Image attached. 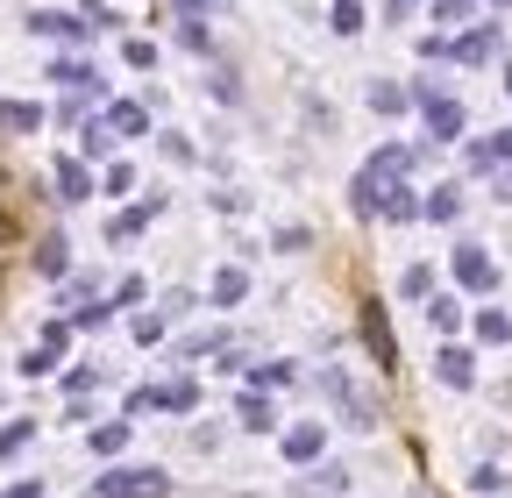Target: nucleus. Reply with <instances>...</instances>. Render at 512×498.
Segmentation results:
<instances>
[{"instance_id": "393cba45", "label": "nucleus", "mask_w": 512, "mask_h": 498, "mask_svg": "<svg viewBox=\"0 0 512 498\" xmlns=\"http://www.w3.org/2000/svg\"><path fill=\"white\" fill-rule=\"evenodd\" d=\"M121 442H128V420H107V427H93V456H121Z\"/></svg>"}, {"instance_id": "72a5a7b5", "label": "nucleus", "mask_w": 512, "mask_h": 498, "mask_svg": "<svg viewBox=\"0 0 512 498\" xmlns=\"http://www.w3.org/2000/svg\"><path fill=\"white\" fill-rule=\"evenodd\" d=\"M0 498H43V484L29 477V484H8V491H0Z\"/></svg>"}, {"instance_id": "bb28decb", "label": "nucleus", "mask_w": 512, "mask_h": 498, "mask_svg": "<svg viewBox=\"0 0 512 498\" xmlns=\"http://www.w3.org/2000/svg\"><path fill=\"white\" fill-rule=\"evenodd\" d=\"M399 292H406V299H434V271H427V264H413V271L399 278Z\"/></svg>"}, {"instance_id": "4c0bfd02", "label": "nucleus", "mask_w": 512, "mask_h": 498, "mask_svg": "<svg viewBox=\"0 0 512 498\" xmlns=\"http://www.w3.org/2000/svg\"><path fill=\"white\" fill-rule=\"evenodd\" d=\"M505 93H512V72H505Z\"/></svg>"}, {"instance_id": "9b49d317", "label": "nucleus", "mask_w": 512, "mask_h": 498, "mask_svg": "<svg viewBox=\"0 0 512 498\" xmlns=\"http://www.w3.org/2000/svg\"><path fill=\"white\" fill-rule=\"evenodd\" d=\"M50 79H57V86H72V93H100V72L86 65V57H57Z\"/></svg>"}, {"instance_id": "4be33fe9", "label": "nucleus", "mask_w": 512, "mask_h": 498, "mask_svg": "<svg viewBox=\"0 0 512 498\" xmlns=\"http://www.w3.org/2000/svg\"><path fill=\"white\" fill-rule=\"evenodd\" d=\"M328 29H335V36H356V29H363V0H335V8H328Z\"/></svg>"}, {"instance_id": "20e7f679", "label": "nucleus", "mask_w": 512, "mask_h": 498, "mask_svg": "<svg viewBox=\"0 0 512 498\" xmlns=\"http://www.w3.org/2000/svg\"><path fill=\"white\" fill-rule=\"evenodd\" d=\"M100 22H79V15H57V8H36L29 15V36H50V43H86Z\"/></svg>"}, {"instance_id": "c756f323", "label": "nucleus", "mask_w": 512, "mask_h": 498, "mask_svg": "<svg viewBox=\"0 0 512 498\" xmlns=\"http://www.w3.org/2000/svg\"><path fill=\"white\" fill-rule=\"evenodd\" d=\"M214 100H228V107H235V100H242V79H235V72H228V65H221V72H214Z\"/></svg>"}, {"instance_id": "b1692460", "label": "nucleus", "mask_w": 512, "mask_h": 498, "mask_svg": "<svg viewBox=\"0 0 512 498\" xmlns=\"http://www.w3.org/2000/svg\"><path fill=\"white\" fill-rule=\"evenodd\" d=\"M477 342H512V314L484 306V314H477Z\"/></svg>"}, {"instance_id": "f257e3e1", "label": "nucleus", "mask_w": 512, "mask_h": 498, "mask_svg": "<svg viewBox=\"0 0 512 498\" xmlns=\"http://www.w3.org/2000/svg\"><path fill=\"white\" fill-rule=\"evenodd\" d=\"M86 498H164V470L157 463L150 470H107V477H93Z\"/></svg>"}, {"instance_id": "39448f33", "label": "nucleus", "mask_w": 512, "mask_h": 498, "mask_svg": "<svg viewBox=\"0 0 512 498\" xmlns=\"http://www.w3.org/2000/svg\"><path fill=\"white\" fill-rule=\"evenodd\" d=\"M456 285H463V292H491V285H498V264L484 257V242H463V249H456Z\"/></svg>"}, {"instance_id": "0eeeda50", "label": "nucleus", "mask_w": 512, "mask_h": 498, "mask_svg": "<svg viewBox=\"0 0 512 498\" xmlns=\"http://www.w3.org/2000/svg\"><path fill=\"white\" fill-rule=\"evenodd\" d=\"M434 378H441L448 392H470V385H477V363H470V349L441 342V356H434Z\"/></svg>"}, {"instance_id": "7ed1b4c3", "label": "nucleus", "mask_w": 512, "mask_h": 498, "mask_svg": "<svg viewBox=\"0 0 512 498\" xmlns=\"http://www.w3.org/2000/svg\"><path fill=\"white\" fill-rule=\"evenodd\" d=\"M413 100L427 107V136H434V143H456V136H463V107L448 100V93H434V86H413Z\"/></svg>"}, {"instance_id": "f704fd0d", "label": "nucleus", "mask_w": 512, "mask_h": 498, "mask_svg": "<svg viewBox=\"0 0 512 498\" xmlns=\"http://www.w3.org/2000/svg\"><path fill=\"white\" fill-rule=\"evenodd\" d=\"M491 150H498V164H512V129H505V136H498Z\"/></svg>"}, {"instance_id": "2f4dec72", "label": "nucleus", "mask_w": 512, "mask_h": 498, "mask_svg": "<svg viewBox=\"0 0 512 498\" xmlns=\"http://www.w3.org/2000/svg\"><path fill=\"white\" fill-rule=\"evenodd\" d=\"M136 342H164V314H136Z\"/></svg>"}, {"instance_id": "473e14b6", "label": "nucleus", "mask_w": 512, "mask_h": 498, "mask_svg": "<svg viewBox=\"0 0 512 498\" xmlns=\"http://www.w3.org/2000/svg\"><path fill=\"white\" fill-rule=\"evenodd\" d=\"M15 242H22V221H15L8 207H0V249H15Z\"/></svg>"}, {"instance_id": "6ab92c4d", "label": "nucleus", "mask_w": 512, "mask_h": 498, "mask_svg": "<svg viewBox=\"0 0 512 498\" xmlns=\"http://www.w3.org/2000/svg\"><path fill=\"white\" fill-rule=\"evenodd\" d=\"M242 427H249V434H271V427H278V413H271L264 392H249V399H242Z\"/></svg>"}, {"instance_id": "a211bd4d", "label": "nucleus", "mask_w": 512, "mask_h": 498, "mask_svg": "<svg viewBox=\"0 0 512 498\" xmlns=\"http://www.w3.org/2000/svg\"><path fill=\"white\" fill-rule=\"evenodd\" d=\"M427 200H413V185H392V200H384V221H420Z\"/></svg>"}, {"instance_id": "6e6552de", "label": "nucleus", "mask_w": 512, "mask_h": 498, "mask_svg": "<svg viewBox=\"0 0 512 498\" xmlns=\"http://www.w3.org/2000/svg\"><path fill=\"white\" fill-rule=\"evenodd\" d=\"M50 178H57V200H72V207H79V200H93V171H86L79 157H57V171H50Z\"/></svg>"}, {"instance_id": "f8f14e48", "label": "nucleus", "mask_w": 512, "mask_h": 498, "mask_svg": "<svg viewBox=\"0 0 512 498\" xmlns=\"http://www.w3.org/2000/svg\"><path fill=\"white\" fill-rule=\"evenodd\" d=\"M427 328H434V335H456V328H463V299H456V292H434V299H427Z\"/></svg>"}, {"instance_id": "4468645a", "label": "nucleus", "mask_w": 512, "mask_h": 498, "mask_svg": "<svg viewBox=\"0 0 512 498\" xmlns=\"http://www.w3.org/2000/svg\"><path fill=\"white\" fill-rule=\"evenodd\" d=\"M107 121H114V136H143V129H150V107H143V100H114Z\"/></svg>"}, {"instance_id": "9d476101", "label": "nucleus", "mask_w": 512, "mask_h": 498, "mask_svg": "<svg viewBox=\"0 0 512 498\" xmlns=\"http://www.w3.org/2000/svg\"><path fill=\"white\" fill-rule=\"evenodd\" d=\"M36 129H43L36 100H0V136H36Z\"/></svg>"}, {"instance_id": "c9c22d12", "label": "nucleus", "mask_w": 512, "mask_h": 498, "mask_svg": "<svg viewBox=\"0 0 512 498\" xmlns=\"http://www.w3.org/2000/svg\"><path fill=\"white\" fill-rule=\"evenodd\" d=\"M200 8H207V0H178V15H200Z\"/></svg>"}, {"instance_id": "412c9836", "label": "nucleus", "mask_w": 512, "mask_h": 498, "mask_svg": "<svg viewBox=\"0 0 512 498\" xmlns=\"http://www.w3.org/2000/svg\"><path fill=\"white\" fill-rule=\"evenodd\" d=\"M491 50H498V29H470V36L456 43V57H463V65H484Z\"/></svg>"}, {"instance_id": "c85d7f7f", "label": "nucleus", "mask_w": 512, "mask_h": 498, "mask_svg": "<svg viewBox=\"0 0 512 498\" xmlns=\"http://www.w3.org/2000/svg\"><path fill=\"white\" fill-rule=\"evenodd\" d=\"M463 15H470V0H434V22H441V29H456Z\"/></svg>"}, {"instance_id": "dca6fc26", "label": "nucleus", "mask_w": 512, "mask_h": 498, "mask_svg": "<svg viewBox=\"0 0 512 498\" xmlns=\"http://www.w3.org/2000/svg\"><path fill=\"white\" fill-rule=\"evenodd\" d=\"M242 292H249V271H242V264L214 271V306H242Z\"/></svg>"}, {"instance_id": "1a4fd4ad", "label": "nucleus", "mask_w": 512, "mask_h": 498, "mask_svg": "<svg viewBox=\"0 0 512 498\" xmlns=\"http://www.w3.org/2000/svg\"><path fill=\"white\" fill-rule=\"evenodd\" d=\"M320 449H328V427H320V420H299V427H285V456H292V463H313Z\"/></svg>"}, {"instance_id": "423d86ee", "label": "nucleus", "mask_w": 512, "mask_h": 498, "mask_svg": "<svg viewBox=\"0 0 512 498\" xmlns=\"http://www.w3.org/2000/svg\"><path fill=\"white\" fill-rule=\"evenodd\" d=\"M157 214H164V193H150V200H136V207H121V214L107 221V242H136Z\"/></svg>"}, {"instance_id": "ddd939ff", "label": "nucleus", "mask_w": 512, "mask_h": 498, "mask_svg": "<svg viewBox=\"0 0 512 498\" xmlns=\"http://www.w3.org/2000/svg\"><path fill=\"white\" fill-rule=\"evenodd\" d=\"M36 271H43V278H64V271H72V242H64V235H43V242H36Z\"/></svg>"}, {"instance_id": "aec40b11", "label": "nucleus", "mask_w": 512, "mask_h": 498, "mask_svg": "<svg viewBox=\"0 0 512 498\" xmlns=\"http://www.w3.org/2000/svg\"><path fill=\"white\" fill-rule=\"evenodd\" d=\"M370 107H377V114H406V107H413V93H406V86H392V79H377V86H370Z\"/></svg>"}, {"instance_id": "cd10ccee", "label": "nucleus", "mask_w": 512, "mask_h": 498, "mask_svg": "<svg viewBox=\"0 0 512 498\" xmlns=\"http://www.w3.org/2000/svg\"><path fill=\"white\" fill-rule=\"evenodd\" d=\"M121 57H128V65H136V72H150V65H157V43H143V36H128V43H121Z\"/></svg>"}, {"instance_id": "f3484780", "label": "nucleus", "mask_w": 512, "mask_h": 498, "mask_svg": "<svg viewBox=\"0 0 512 498\" xmlns=\"http://www.w3.org/2000/svg\"><path fill=\"white\" fill-rule=\"evenodd\" d=\"M79 150L86 157H114V121H79Z\"/></svg>"}, {"instance_id": "2eb2a0df", "label": "nucleus", "mask_w": 512, "mask_h": 498, "mask_svg": "<svg viewBox=\"0 0 512 498\" xmlns=\"http://www.w3.org/2000/svg\"><path fill=\"white\" fill-rule=\"evenodd\" d=\"M456 214H463V185H434V193H427V221H441V228H448Z\"/></svg>"}, {"instance_id": "a878e982", "label": "nucleus", "mask_w": 512, "mask_h": 498, "mask_svg": "<svg viewBox=\"0 0 512 498\" xmlns=\"http://www.w3.org/2000/svg\"><path fill=\"white\" fill-rule=\"evenodd\" d=\"M406 164H413L406 143H384V150H377V171H384V178H406Z\"/></svg>"}, {"instance_id": "7c9ffc66", "label": "nucleus", "mask_w": 512, "mask_h": 498, "mask_svg": "<svg viewBox=\"0 0 512 498\" xmlns=\"http://www.w3.org/2000/svg\"><path fill=\"white\" fill-rule=\"evenodd\" d=\"M50 363H57V349H43V342H36V349L22 356V370H29V378H43V370H50Z\"/></svg>"}, {"instance_id": "e433bc0d", "label": "nucleus", "mask_w": 512, "mask_h": 498, "mask_svg": "<svg viewBox=\"0 0 512 498\" xmlns=\"http://www.w3.org/2000/svg\"><path fill=\"white\" fill-rule=\"evenodd\" d=\"M491 8H512V0H491Z\"/></svg>"}, {"instance_id": "f03ea898", "label": "nucleus", "mask_w": 512, "mask_h": 498, "mask_svg": "<svg viewBox=\"0 0 512 498\" xmlns=\"http://www.w3.org/2000/svg\"><path fill=\"white\" fill-rule=\"evenodd\" d=\"M363 349L377 356L384 378H399V335H392V321H384V306H377V299L363 306Z\"/></svg>"}, {"instance_id": "5701e85b", "label": "nucleus", "mask_w": 512, "mask_h": 498, "mask_svg": "<svg viewBox=\"0 0 512 498\" xmlns=\"http://www.w3.org/2000/svg\"><path fill=\"white\" fill-rule=\"evenodd\" d=\"M29 434H36V420H8V427H0V463L22 456V449H29Z\"/></svg>"}]
</instances>
